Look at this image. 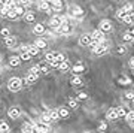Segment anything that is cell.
Instances as JSON below:
<instances>
[{"label":"cell","instance_id":"23","mask_svg":"<svg viewBox=\"0 0 134 133\" xmlns=\"http://www.w3.org/2000/svg\"><path fill=\"white\" fill-rule=\"evenodd\" d=\"M49 115H51V118H52V121H57L61 115H60V112L58 111H49Z\"/></svg>","mask_w":134,"mask_h":133},{"label":"cell","instance_id":"45","mask_svg":"<svg viewBox=\"0 0 134 133\" xmlns=\"http://www.w3.org/2000/svg\"><path fill=\"white\" fill-rule=\"evenodd\" d=\"M131 34H133V36H134V29H133V30H131Z\"/></svg>","mask_w":134,"mask_h":133},{"label":"cell","instance_id":"24","mask_svg":"<svg viewBox=\"0 0 134 133\" xmlns=\"http://www.w3.org/2000/svg\"><path fill=\"white\" fill-rule=\"evenodd\" d=\"M21 58H23V60H30V58H31V52H30L29 49H27V51H23L21 52Z\"/></svg>","mask_w":134,"mask_h":133},{"label":"cell","instance_id":"37","mask_svg":"<svg viewBox=\"0 0 134 133\" xmlns=\"http://www.w3.org/2000/svg\"><path fill=\"white\" fill-rule=\"evenodd\" d=\"M2 36H3V38H8V36H9V29H3L2 30Z\"/></svg>","mask_w":134,"mask_h":133},{"label":"cell","instance_id":"3","mask_svg":"<svg viewBox=\"0 0 134 133\" xmlns=\"http://www.w3.org/2000/svg\"><path fill=\"white\" fill-rule=\"evenodd\" d=\"M107 49H109V43L106 42V40H103V42L98 43V47L94 49V52H96V54H98V55H101V54H104Z\"/></svg>","mask_w":134,"mask_h":133},{"label":"cell","instance_id":"43","mask_svg":"<svg viewBox=\"0 0 134 133\" xmlns=\"http://www.w3.org/2000/svg\"><path fill=\"white\" fill-rule=\"evenodd\" d=\"M77 97H79V99H86V93H79Z\"/></svg>","mask_w":134,"mask_h":133},{"label":"cell","instance_id":"8","mask_svg":"<svg viewBox=\"0 0 134 133\" xmlns=\"http://www.w3.org/2000/svg\"><path fill=\"white\" fill-rule=\"evenodd\" d=\"M100 29L103 30V32H109V30L112 29V23H110L109 19H101V23H100Z\"/></svg>","mask_w":134,"mask_h":133},{"label":"cell","instance_id":"41","mask_svg":"<svg viewBox=\"0 0 134 133\" xmlns=\"http://www.w3.org/2000/svg\"><path fill=\"white\" fill-rule=\"evenodd\" d=\"M119 82H121V84H130V79H128V78H121Z\"/></svg>","mask_w":134,"mask_h":133},{"label":"cell","instance_id":"39","mask_svg":"<svg viewBox=\"0 0 134 133\" xmlns=\"http://www.w3.org/2000/svg\"><path fill=\"white\" fill-rule=\"evenodd\" d=\"M19 3H21L23 6H27V5H30V3H31V0H19Z\"/></svg>","mask_w":134,"mask_h":133},{"label":"cell","instance_id":"36","mask_svg":"<svg viewBox=\"0 0 134 133\" xmlns=\"http://www.w3.org/2000/svg\"><path fill=\"white\" fill-rule=\"evenodd\" d=\"M122 38H124V40H131V39H133V34H131V32H128V33H125Z\"/></svg>","mask_w":134,"mask_h":133},{"label":"cell","instance_id":"16","mask_svg":"<svg viewBox=\"0 0 134 133\" xmlns=\"http://www.w3.org/2000/svg\"><path fill=\"white\" fill-rule=\"evenodd\" d=\"M23 58L21 57H16V55H14V57H10L9 58V64L12 67H16V66H19V62H21Z\"/></svg>","mask_w":134,"mask_h":133},{"label":"cell","instance_id":"13","mask_svg":"<svg viewBox=\"0 0 134 133\" xmlns=\"http://www.w3.org/2000/svg\"><path fill=\"white\" fill-rule=\"evenodd\" d=\"M70 25H69V23H63L61 25H60V29H58V32L60 33H63V34H69L70 33Z\"/></svg>","mask_w":134,"mask_h":133},{"label":"cell","instance_id":"9","mask_svg":"<svg viewBox=\"0 0 134 133\" xmlns=\"http://www.w3.org/2000/svg\"><path fill=\"white\" fill-rule=\"evenodd\" d=\"M8 114H9L10 118L16 120V118H19V115H21V111H19V108H10Z\"/></svg>","mask_w":134,"mask_h":133},{"label":"cell","instance_id":"30","mask_svg":"<svg viewBox=\"0 0 134 133\" xmlns=\"http://www.w3.org/2000/svg\"><path fill=\"white\" fill-rule=\"evenodd\" d=\"M34 43H36L39 48H46V42H45L43 39H37V40H36Z\"/></svg>","mask_w":134,"mask_h":133},{"label":"cell","instance_id":"25","mask_svg":"<svg viewBox=\"0 0 134 133\" xmlns=\"http://www.w3.org/2000/svg\"><path fill=\"white\" fill-rule=\"evenodd\" d=\"M125 120H127L130 124L133 123V121H134V112H133V111H131V112H128V114L125 115Z\"/></svg>","mask_w":134,"mask_h":133},{"label":"cell","instance_id":"10","mask_svg":"<svg viewBox=\"0 0 134 133\" xmlns=\"http://www.w3.org/2000/svg\"><path fill=\"white\" fill-rule=\"evenodd\" d=\"M72 17H75V18H82V17H83V11H82L81 8H77V6H73Z\"/></svg>","mask_w":134,"mask_h":133},{"label":"cell","instance_id":"29","mask_svg":"<svg viewBox=\"0 0 134 133\" xmlns=\"http://www.w3.org/2000/svg\"><path fill=\"white\" fill-rule=\"evenodd\" d=\"M0 132H3V133H6V132H9V126L3 121V123L0 124Z\"/></svg>","mask_w":134,"mask_h":133},{"label":"cell","instance_id":"28","mask_svg":"<svg viewBox=\"0 0 134 133\" xmlns=\"http://www.w3.org/2000/svg\"><path fill=\"white\" fill-rule=\"evenodd\" d=\"M25 21H27V23H33L34 21V14H31V12L25 14Z\"/></svg>","mask_w":134,"mask_h":133},{"label":"cell","instance_id":"38","mask_svg":"<svg viewBox=\"0 0 134 133\" xmlns=\"http://www.w3.org/2000/svg\"><path fill=\"white\" fill-rule=\"evenodd\" d=\"M124 11H125V12H131V11H133V6L128 3V5H125V6H124Z\"/></svg>","mask_w":134,"mask_h":133},{"label":"cell","instance_id":"31","mask_svg":"<svg viewBox=\"0 0 134 133\" xmlns=\"http://www.w3.org/2000/svg\"><path fill=\"white\" fill-rule=\"evenodd\" d=\"M42 121H43V123H51V121H52V118H51V115H49V112H48V114H45V115H43V117H42Z\"/></svg>","mask_w":134,"mask_h":133},{"label":"cell","instance_id":"33","mask_svg":"<svg viewBox=\"0 0 134 133\" xmlns=\"http://www.w3.org/2000/svg\"><path fill=\"white\" fill-rule=\"evenodd\" d=\"M58 112H60V115H61V117H69V111H67V108H60V111H58Z\"/></svg>","mask_w":134,"mask_h":133},{"label":"cell","instance_id":"27","mask_svg":"<svg viewBox=\"0 0 134 133\" xmlns=\"http://www.w3.org/2000/svg\"><path fill=\"white\" fill-rule=\"evenodd\" d=\"M69 67H70V64H69V62H67V60H64V62H63L61 64H60V67H58V69H61V70H67Z\"/></svg>","mask_w":134,"mask_h":133},{"label":"cell","instance_id":"2","mask_svg":"<svg viewBox=\"0 0 134 133\" xmlns=\"http://www.w3.org/2000/svg\"><path fill=\"white\" fill-rule=\"evenodd\" d=\"M63 23H67L66 18H61V17H58V15H55V17H52L51 18V21H49V24H51V27H54L55 30L60 29V25H61Z\"/></svg>","mask_w":134,"mask_h":133},{"label":"cell","instance_id":"42","mask_svg":"<svg viewBox=\"0 0 134 133\" xmlns=\"http://www.w3.org/2000/svg\"><path fill=\"white\" fill-rule=\"evenodd\" d=\"M125 96H127V99H134V93H133V91H130V93H127Z\"/></svg>","mask_w":134,"mask_h":133},{"label":"cell","instance_id":"44","mask_svg":"<svg viewBox=\"0 0 134 133\" xmlns=\"http://www.w3.org/2000/svg\"><path fill=\"white\" fill-rule=\"evenodd\" d=\"M130 66H131V67H134V57L131 58V60H130Z\"/></svg>","mask_w":134,"mask_h":133},{"label":"cell","instance_id":"17","mask_svg":"<svg viewBox=\"0 0 134 133\" xmlns=\"http://www.w3.org/2000/svg\"><path fill=\"white\" fill-rule=\"evenodd\" d=\"M23 132H36V124L33 123H29V124H24L23 126Z\"/></svg>","mask_w":134,"mask_h":133},{"label":"cell","instance_id":"5","mask_svg":"<svg viewBox=\"0 0 134 133\" xmlns=\"http://www.w3.org/2000/svg\"><path fill=\"white\" fill-rule=\"evenodd\" d=\"M51 130V127H49L48 123H43V121H40V123L36 124V132H49Z\"/></svg>","mask_w":134,"mask_h":133},{"label":"cell","instance_id":"26","mask_svg":"<svg viewBox=\"0 0 134 133\" xmlns=\"http://www.w3.org/2000/svg\"><path fill=\"white\" fill-rule=\"evenodd\" d=\"M127 15H128V12H125V11H124V8H122V9H119V11H118V18L124 19L125 17H127Z\"/></svg>","mask_w":134,"mask_h":133},{"label":"cell","instance_id":"1","mask_svg":"<svg viewBox=\"0 0 134 133\" xmlns=\"http://www.w3.org/2000/svg\"><path fill=\"white\" fill-rule=\"evenodd\" d=\"M23 87V81L19 78H10L9 82H8V88L10 91H19Z\"/></svg>","mask_w":134,"mask_h":133},{"label":"cell","instance_id":"46","mask_svg":"<svg viewBox=\"0 0 134 133\" xmlns=\"http://www.w3.org/2000/svg\"><path fill=\"white\" fill-rule=\"evenodd\" d=\"M131 127H133V129H134V121H133V123H131Z\"/></svg>","mask_w":134,"mask_h":133},{"label":"cell","instance_id":"35","mask_svg":"<svg viewBox=\"0 0 134 133\" xmlns=\"http://www.w3.org/2000/svg\"><path fill=\"white\" fill-rule=\"evenodd\" d=\"M69 106H70V108H77V102L75 99H70L69 100Z\"/></svg>","mask_w":134,"mask_h":133},{"label":"cell","instance_id":"20","mask_svg":"<svg viewBox=\"0 0 134 133\" xmlns=\"http://www.w3.org/2000/svg\"><path fill=\"white\" fill-rule=\"evenodd\" d=\"M55 57H57V54H55V52H48V54H46V57H45V60H46V63L51 64V63L55 60Z\"/></svg>","mask_w":134,"mask_h":133},{"label":"cell","instance_id":"32","mask_svg":"<svg viewBox=\"0 0 134 133\" xmlns=\"http://www.w3.org/2000/svg\"><path fill=\"white\" fill-rule=\"evenodd\" d=\"M72 84L73 85H82V79L79 78V76H76V78H73L72 79Z\"/></svg>","mask_w":134,"mask_h":133},{"label":"cell","instance_id":"18","mask_svg":"<svg viewBox=\"0 0 134 133\" xmlns=\"http://www.w3.org/2000/svg\"><path fill=\"white\" fill-rule=\"evenodd\" d=\"M37 5H39V9H42V11H49L48 0H37Z\"/></svg>","mask_w":134,"mask_h":133},{"label":"cell","instance_id":"47","mask_svg":"<svg viewBox=\"0 0 134 133\" xmlns=\"http://www.w3.org/2000/svg\"><path fill=\"white\" fill-rule=\"evenodd\" d=\"M133 73H134V67H133Z\"/></svg>","mask_w":134,"mask_h":133},{"label":"cell","instance_id":"22","mask_svg":"<svg viewBox=\"0 0 134 133\" xmlns=\"http://www.w3.org/2000/svg\"><path fill=\"white\" fill-rule=\"evenodd\" d=\"M39 49H40V48H39L36 43H34V45H29V51L31 52V55H36V54L39 52Z\"/></svg>","mask_w":134,"mask_h":133},{"label":"cell","instance_id":"14","mask_svg":"<svg viewBox=\"0 0 134 133\" xmlns=\"http://www.w3.org/2000/svg\"><path fill=\"white\" fill-rule=\"evenodd\" d=\"M52 9L55 12H60L63 9V0H52Z\"/></svg>","mask_w":134,"mask_h":133},{"label":"cell","instance_id":"40","mask_svg":"<svg viewBox=\"0 0 134 133\" xmlns=\"http://www.w3.org/2000/svg\"><path fill=\"white\" fill-rule=\"evenodd\" d=\"M106 129H107V126H106L104 123H101L100 126H98V132H103V130H106Z\"/></svg>","mask_w":134,"mask_h":133},{"label":"cell","instance_id":"6","mask_svg":"<svg viewBox=\"0 0 134 133\" xmlns=\"http://www.w3.org/2000/svg\"><path fill=\"white\" fill-rule=\"evenodd\" d=\"M92 39H97V40H100V42H103L104 40V32L103 30H96V32H92Z\"/></svg>","mask_w":134,"mask_h":133},{"label":"cell","instance_id":"7","mask_svg":"<svg viewBox=\"0 0 134 133\" xmlns=\"http://www.w3.org/2000/svg\"><path fill=\"white\" fill-rule=\"evenodd\" d=\"M107 118L109 120H116L119 118V114H118V108H110L107 111Z\"/></svg>","mask_w":134,"mask_h":133},{"label":"cell","instance_id":"4","mask_svg":"<svg viewBox=\"0 0 134 133\" xmlns=\"http://www.w3.org/2000/svg\"><path fill=\"white\" fill-rule=\"evenodd\" d=\"M91 40H92L91 34H82L81 39H79V43H81L82 47H90L91 45Z\"/></svg>","mask_w":134,"mask_h":133},{"label":"cell","instance_id":"19","mask_svg":"<svg viewBox=\"0 0 134 133\" xmlns=\"http://www.w3.org/2000/svg\"><path fill=\"white\" fill-rule=\"evenodd\" d=\"M33 32L36 34H42L43 32H45V27H43V24H36L34 25V29H33Z\"/></svg>","mask_w":134,"mask_h":133},{"label":"cell","instance_id":"12","mask_svg":"<svg viewBox=\"0 0 134 133\" xmlns=\"http://www.w3.org/2000/svg\"><path fill=\"white\" fill-rule=\"evenodd\" d=\"M5 43H6L8 48H12V49H14L15 43H16V39H15L14 36H8V38H5Z\"/></svg>","mask_w":134,"mask_h":133},{"label":"cell","instance_id":"11","mask_svg":"<svg viewBox=\"0 0 134 133\" xmlns=\"http://www.w3.org/2000/svg\"><path fill=\"white\" fill-rule=\"evenodd\" d=\"M64 60H66V58H64V55H63V54H57L55 60H54V62L51 63V64H52L54 67H60V64H61V63L64 62Z\"/></svg>","mask_w":134,"mask_h":133},{"label":"cell","instance_id":"15","mask_svg":"<svg viewBox=\"0 0 134 133\" xmlns=\"http://www.w3.org/2000/svg\"><path fill=\"white\" fill-rule=\"evenodd\" d=\"M83 70H85V66H83L82 63H76V64L73 66V73H76V75H79V73H82Z\"/></svg>","mask_w":134,"mask_h":133},{"label":"cell","instance_id":"34","mask_svg":"<svg viewBox=\"0 0 134 133\" xmlns=\"http://www.w3.org/2000/svg\"><path fill=\"white\" fill-rule=\"evenodd\" d=\"M118 114H119V117H125L128 112H127V109H125V108H118Z\"/></svg>","mask_w":134,"mask_h":133},{"label":"cell","instance_id":"21","mask_svg":"<svg viewBox=\"0 0 134 133\" xmlns=\"http://www.w3.org/2000/svg\"><path fill=\"white\" fill-rule=\"evenodd\" d=\"M37 76L36 73H31V72H29V76H27V84H33L36 79H37Z\"/></svg>","mask_w":134,"mask_h":133}]
</instances>
